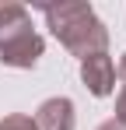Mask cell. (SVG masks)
I'll list each match as a JSON object with an SVG mask.
<instances>
[{"instance_id":"1","label":"cell","mask_w":126,"mask_h":130,"mask_svg":"<svg viewBox=\"0 0 126 130\" xmlns=\"http://www.w3.org/2000/svg\"><path fill=\"white\" fill-rule=\"evenodd\" d=\"M46 21L53 28V35L60 39L74 56H95V53H105L109 46V28L98 21L95 7L91 4H53V7H42Z\"/></svg>"},{"instance_id":"2","label":"cell","mask_w":126,"mask_h":130,"mask_svg":"<svg viewBox=\"0 0 126 130\" xmlns=\"http://www.w3.org/2000/svg\"><path fill=\"white\" fill-rule=\"evenodd\" d=\"M42 49V35L32 28V18H28V11L18 14V18H11L7 25H0V63L4 67H18V70H32V67L39 63Z\"/></svg>"},{"instance_id":"3","label":"cell","mask_w":126,"mask_h":130,"mask_svg":"<svg viewBox=\"0 0 126 130\" xmlns=\"http://www.w3.org/2000/svg\"><path fill=\"white\" fill-rule=\"evenodd\" d=\"M81 81L95 99H109L116 91V63H112V56L95 53V56L81 60Z\"/></svg>"},{"instance_id":"4","label":"cell","mask_w":126,"mask_h":130,"mask_svg":"<svg viewBox=\"0 0 126 130\" xmlns=\"http://www.w3.org/2000/svg\"><path fill=\"white\" fill-rule=\"evenodd\" d=\"M32 123L35 130H74V102L67 99V95H56V99H46L39 109H35V116H32Z\"/></svg>"},{"instance_id":"5","label":"cell","mask_w":126,"mask_h":130,"mask_svg":"<svg viewBox=\"0 0 126 130\" xmlns=\"http://www.w3.org/2000/svg\"><path fill=\"white\" fill-rule=\"evenodd\" d=\"M0 130H35V123H32V116H25V112H11V116L0 120Z\"/></svg>"},{"instance_id":"6","label":"cell","mask_w":126,"mask_h":130,"mask_svg":"<svg viewBox=\"0 0 126 130\" xmlns=\"http://www.w3.org/2000/svg\"><path fill=\"white\" fill-rule=\"evenodd\" d=\"M28 7H21V4H11V0H0V25H7L11 18H18V14H25Z\"/></svg>"},{"instance_id":"7","label":"cell","mask_w":126,"mask_h":130,"mask_svg":"<svg viewBox=\"0 0 126 130\" xmlns=\"http://www.w3.org/2000/svg\"><path fill=\"white\" fill-rule=\"evenodd\" d=\"M116 123L126 127V81H123V88H119V99H116Z\"/></svg>"},{"instance_id":"8","label":"cell","mask_w":126,"mask_h":130,"mask_svg":"<svg viewBox=\"0 0 126 130\" xmlns=\"http://www.w3.org/2000/svg\"><path fill=\"white\" fill-rule=\"evenodd\" d=\"M98 130H126V127H123V123H116V120H105Z\"/></svg>"},{"instance_id":"9","label":"cell","mask_w":126,"mask_h":130,"mask_svg":"<svg viewBox=\"0 0 126 130\" xmlns=\"http://www.w3.org/2000/svg\"><path fill=\"white\" fill-rule=\"evenodd\" d=\"M119 77L126 81V53H123V60H119Z\"/></svg>"}]
</instances>
